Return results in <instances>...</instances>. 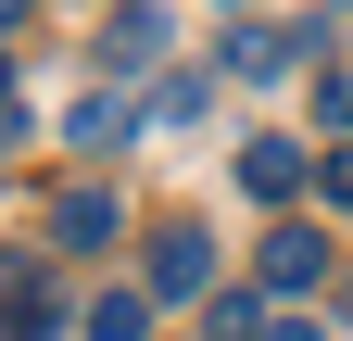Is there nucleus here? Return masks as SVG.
<instances>
[{"label":"nucleus","mask_w":353,"mask_h":341,"mask_svg":"<svg viewBox=\"0 0 353 341\" xmlns=\"http://www.w3.org/2000/svg\"><path fill=\"white\" fill-rule=\"evenodd\" d=\"M290 51H316V38H290V26H240V38H228V76H240V89H278Z\"/></svg>","instance_id":"nucleus-5"},{"label":"nucleus","mask_w":353,"mask_h":341,"mask_svg":"<svg viewBox=\"0 0 353 341\" xmlns=\"http://www.w3.org/2000/svg\"><path fill=\"white\" fill-rule=\"evenodd\" d=\"M265 341H316V316H265Z\"/></svg>","instance_id":"nucleus-14"},{"label":"nucleus","mask_w":353,"mask_h":341,"mask_svg":"<svg viewBox=\"0 0 353 341\" xmlns=\"http://www.w3.org/2000/svg\"><path fill=\"white\" fill-rule=\"evenodd\" d=\"M0 329H13V341H51V329H63V291H51V278H13V304H0Z\"/></svg>","instance_id":"nucleus-8"},{"label":"nucleus","mask_w":353,"mask_h":341,"mask_svg":"<svg viewBox=\"0 0 353 341\" xmlns=\"http://www.w3.org/2000/svg\"><path fill=\"white\" fill-rule=\"evenodd\" d=\"M126 139H139V101L88 89V101H76V152H126Z\"/></svg>","instance_id":"nucleus-6"},{"label":"nucleus","mask_w":353,"mask_h":341,"mask_svg":"<svg viewBox=\"0 0 353 341\" xmlns=\"http://www.w3.org/2000/svg\"><path fill=\"white\" fill-rule=\"evenodd\" d=\"M202 341H265V304H252V291H214V316H202Z\"/></svg>","instance_id":"nucleus-10"},{"label":"nucleus","mask_w":353,"mask_h":341,"mask_svg":"<svg viewBox=\"0 0 353 341\" xmlns=\"http://www.w3.org/2000/svg\"><path fill=\"white\" fill-rule=\"evenodd\" d=\"M164 64V13H152V0H126V13L101 26V76H152Z\"/></svg>","instance_id":"nucleus-4"},{"label":"nucleus","mask_w":353,"mask_h":341,"mask_svg":"<svg viewBox=\"0 0 353 341\" xmlns=\"http://www.w3.org/2000/svg\"><path fill=\"white\" fill-rule=\"evenodd\" d=\"M76 329H88V341H152V291H101Z\"/></svg>","instance_id":"nucleus-9"},{"label":"nucleus","mask_w":353,"mask_h":341,"mask_svg":"<svg viewBox=\"0 0 353 341\" xmlns=\"http://www.w3.org/2000/svg\"><path fill=\"white\" fill-rule=\"evenodd\" d=\"M51 240L101 253V240H114V190H63V202H51Z\"/></svg>","instance_id":"nucleus-7"},{"label":"nucleus","mask_w":353,"mask_h":341,"mask_svg":"<svg viewBox=\"0 0 353 341\" xmlns=\"http://www.w3.org/2000/svg\"><path fill=\"white\" fill-rule=\"evenodd\" d=\"M316 114H328V126H353V64H328V76H316Z\"/></svg>","instance_id":"nucleus-11"},{"label":"nucleus","mask_w":353,"mask_h":341,"mask_svg":"<svg viewBox=\"0 0 353 341\" xmlns=\"http://www.w3.org/2000/svg\"><path fill=\"white\" fill-rule=\"evenodd\" d=\"M316 177H328V202H353V152H328V164H316Z\"/></svg>","instance_id":"nucleus-13"},{"label":"nucleus","mask_w":353,"mask_h":341,"mask_svg":"<svg viewBox=\"0 0 353 341\" xmlns=\"http://www.w3.org/2000/svg\"><path fill=\"white\" fill-rule=\"evenodd\" d=\"M26 139V89H13V64H0V152Z\"/></svg>","instance_id":"nucleus-12"},{"label":"nucleus","mask_w":353,"mask_h":341,"mask_svg":"<svg viewBox=\"0 0 353 341\" xmlns=\"http://www.w3.org/2000/svg\"><path fill=\"white\" fill-rule=\"evenodd\" d=\"M303 177H316V152H303V139H240V190H252V202H278V215H290Z\"/></svg>","instance_id":"nucleus-2"},{"label":"nucleus","mask_w":353,"mask_h":341,"mask_svg":"<svg viewBox=\"0 0 353 341\" xmlns=\"http://www.w3.org/2000/svg\"><path fill=\"white\" fill-rule=\"evenodd\" d=\"M26 13H38V0H0V38H13V26H26Z\"/></svg>","instance_id":"nucleus-15"},{"label":"nucleus","mask_w":353,"mask_h":341,"mask_svg":"<svg viewBox=\"0 0 353 341\" xmlns=\"http://www.w3.org/2000/svg\"><path fill=\"white\" fill-rule=\"evenodd\" d=\"M316 278H328V240L303 228V215H278V228H265V291L290 304V291H316Z\"/></svg>","instance_id":"nucleus-3"},{"label":"nucleus","mask_w":353,"mask_h":341,"mask_svg":"<svg viewBox=\"0 0 353 341\" xmlns=\"http://www.w3.org/2000/svg\"><path fill=\"white\" fill-rule=\"evenodd\" d=\"M214 291V240L202 228H152V304H202Z\"/></svg>","instance_id":"nucleus-1"}]
</instances>
